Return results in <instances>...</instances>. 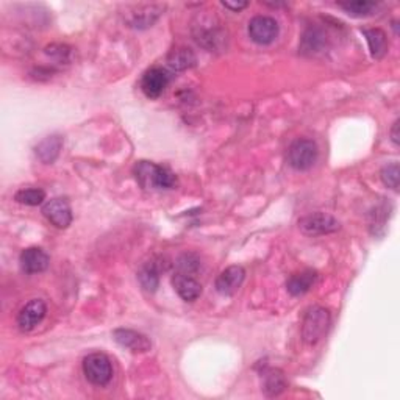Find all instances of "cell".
<instances>
[{"instance_id": "obj_14", "label": "cell", "mask_w": 400, "mask_h": 400, "mask_svg": "<svg viewBox=\"0 0 400 400\" xmlns=\"http://www.w3.org/2000/svg\"><path fill=\"white\" fill-rule=\"evenodd\" d=\"M318 279V272L313 269H305L302 272L291 275L290 280L286 281V290L291 296H303L305 292L313 288L314 281Z\"/></svg>"}, {"instance_id": "obj_27", "label": "cell", "mask_w": 400, "mask_h": 400, "mask_svg": "<svg viewBox=\"0 0 400 400\" xmlns=\"http://www.w3.org/2000/svg\"><path fill=\"white\" fill-rule=\"evenodd\" d=\"M222 5L225 8H228L232 11H241L242 8L247 7V2H225V0H224Z\"/></svg>"}, {"instance_id": "obj_28", "label": "cell", "mask_w": 400, "mask_h": 400, "mask_svg": "<svg viewBox=\"0 0 400 400\" xmlns=\"http://www.w3.org/2000/svg\"><path fill=\"white\" fill-rule=\"evenodd\" d=\"M399 119L392 123V128H391V139H392V143L399 145Z\"/></svg>"}, {"instance_id": "obj_26", "label": "cell", "mask_w": 400, "mask_h": 400, "mask_svg": "<svg viewBox=\"0 0 400 400\" xmlns=\"http://www.w3.org/2000/svg\"><path fill=\"white\" fill-rule=\"evenodd\" d=\"M374 216V221L370 222V228H373V233L377 235L379 233V228L385 227V222H386V208L385 207H380V208H375V213H373Z\"/></svg>"}, {"instance_id": "obj_23", "label": "cell", "mask_w": 400, "mask_h": 400, "mask_svg": "<svg viewBox=\"0 0 400 400\" xmlns=\"http://www.w3.org/2000/svg\"><path fill=\"white\" fill-rule=\"evenodd\" d=\"M16 202H19L22 205H28V207H36L39 204H43L46 200V193L39 188H27V189H21L16 193L14 196Z\"/></svg>"}, {"instance_id": "obj_1", "label": "cell", "mask_w": 400, "mask_h": 400, "mask_svg": "<svg viewBox=\"0 0 400 400\" xmlns=\"http://www.w3.org/2000/svg\"><path fill=\"white\" fill-rule=\"evenodd\" d=\"M134 177H137L141 188L160 191V189H172L177 187L176 174L169 171L167 167L155 165L152 161H139L133 169Z\"/></svg>"}, {"instance_id": "obj_5", "label": "cell", "mask_w": 400, "mask_h": 400, "mask_svg": "<svg viewBox=\"0 0 400 400\" xmlns=\"http://www.w3.org/2000/svg\"><path fill=\"white\" fill-rule=\"evenodd\" d=\"M298 227H301V230L305 235L318 236L338 232L340 230V222L327 213H313L302 217L298 221Z\"/></svg>"}, {"instance_id": "obj_7", "label": "cell", "mask_w": 400, "mask_h": 400, "mask_svg": "<svg viewBox=\"0 0 400 400\" xmlns=\"http://www.w3.org/2000/svg\"><path fill=\"white\" fill-rule=\"evenodd\" d=\"M169 82H171V74L163 67H152L143 75L141 80V89L150 99H156L165 93Z\"/></svg>"}, {"instance_id": "obj_8", "label": "cell", "mask_w": 400, "mask_h": 400, "mask_svg": "<svg viewBox=\"0 0 400 400\" xmlns=\"http://www.w3.org/2000/svg\"><path fill=\"white\" fill-rule=\"evenodd\" d=\"M47 313V307L41 298H33L21 309L18 316V325L22 331H30L41 322Z\"/></svg>"}, {"instance_id": "obj_9", "label": "cell", "mask_w": 400, "mask_h": 400, "mask_svg": "<svg viewBox=\"0 0 400 400\" xmlns=\"http://www.w3.org/2000/svg\"><path fill=\"white\" fill-rule=\"evenodd\" d=\"M43 213L58 228H67L72 224V210L66 199H54L47 202L43 208Z\"/></svg>"}, {"instance_id": "obj_20", "label": "cell", "mask_w": 400, "mask_h": 400, "mask_svg": "<svg viewBox=\"0 0 400 400\" xmlns=\"http://www.w3.org/2000/svg\"><path fill=\"white\" fill-rule=\"evenodd\" d=\"M363 33L366 39H368L370 55H373L374 58H381V56L386 54L388 49L386 33L383 32L381 28H366Z\"/></svg>"}, {"instance_id": "obj_21", "label": "cell", "mask_w": 400, "mask_h": 400, "mask_svg": "<svg viewBox=\"0 0 400 400\" xmlns=\"http://www.w3.org/2000/svg\"><path fill=\"white\" fill-rule=\"evenodd\" d=\"M327 43L324 32H320L319 28H308L305 32V35L302 38V44H301V50L303 54L313 55L316 52H320L324 49Z\"/></svg>"}, {"instance_id": "obj_13", "label": "cell", "mask_w": 400, "mask_h": 400, "mask_svg": "<svg viewBox=\"0 0 400 400\" xmlns=\"http://www.w3.org/2000/svg\"><path fill=\"white\" fill-rule=\"evenodd\" d=\"M174 288H176L177 294L187 302H194L202 294V285L196 279L187 274H177L172 280Z\"/></svg>"}, {"instance_id": "obj_19", "label": "cell", "mask_w": 400, "mask_h": 400, "mask_svg": "<svg viewBox=\"0 0 400 400\" xmlns=\"http://www.w3.org/2000/svg\"><path fill=\"white\" fill-rule=\"evenodd\" d=\"M196 55L191 49L188 47H178L174 49L167 56V64L172 67L174 71H185L189 69L196 64Z\"/></svg>"}, {"instance_id": "obj_6", "label": "cell", "mask_w": 400, "mask_h": 400, "mask_svg": "<svg viewBox=\"0 0 400 400\" xmlns=\"http://www.w3.org/2000/svg\"><path fill=\"white\" fill-rule=\"evenodd\" d=\"M249 35L253 43L266 46L279 36V24L277 21L269 18V16H255L249 22Z\"/></svg>"}, {"instance_id": "obj_11", "label": "cell", "mask_w": 400, "mask_h": 400, "mask_svg": "<svg viewBox=\"0 0 400 400\" xmlns=\"http://www.w3.org/2000/svg\"><path fill=\"white\" fill-rule=\"evenodd\" d=\"M113 338H115L117 344L132 352H148L152 347V342L148 336L130 329H117L113 331Z\"/></svg>"}, {"instance_id": "obj_18", "label": "cell", "mask_w": 400, "mask_h": 400, "mask_svg": "<svg viewBox=\"0 0 400 400\" xmlns=\"http://www.w3.org/2000/svg\"><path fill=\"white\" fill-rule=\"evenodd\" d=\"M138 280L148 292H155L160 285V268L155 261H149L141 266Z\"/></svg>"}, {"instance_id": "obj_3", "label": "cell", "mask_w": 400, "mask_h": 400, "mask_svg": "<svg viewBox=\"0 0 400 400\" xmlns=\"http://www.w3.org/2000/svg\"><path fill=\"white\" fill-rule=\"evenodd\" d=\"M83 373L86 379L97 386H105L111 380L113 368L105 353H91L84 358Z\"/></svg>"}, {"instance_id": "obj_22", "label": "cell", "mask_w": 400, "mask_h": 400, "mask_svg": "<svg viewBox=\"0 0 400 400\" xmlns=\"http://www.w3.org/2000/svg\"><path fill=\"white\" fill-rule=\"evenodd\" d=\"M340 7L347 14L355 16V18H363V16L373 14V11L377 8V3L368 2V0H355V2H342L340 3Z\"/></svg>"}, {"instance_id": "obj_4", "label": "cell", "mask_w": 400, "mask_h": 400, "mask_svg": "<svg viewBox=\"0 0 400 400\" xmlns=\"http://www.w3.org/2000/svg\"><path fill=\"white\" fill-rule=\"evenodd\" d=\"M318 160V145L311 139H297L288 150V163L296 171H307Z\"/></svg>"}, {"instance_id": "obj_17", "label": "cell", "mask_w": 400, "mask_h": 400, "mask_svg": "<svg viewBox=\"0 0 400 400\" xmlns=\"http://www.w3.org/2000/svg\"><path fill=\"white\" fill-rule=\"evenodd\" d=\"M286 390V379L281 370L269 369L263 374V391L268 397L279 396Z\"/></svg>"}, {"instance_id": "obj_10", "label": "cell", "mask_w": 400, "mask_h": 400, "mask_svg": "<svg viewBox=\"0 0 400 400\" xmlns=\"http://www.w3.org/2000/svg\"><path fill=\"white\" fill-rule=\"evenodd\" d=\"M246 277V270L241 266H228L219 274L216 280V290L222 296H232L241 288L242 281Z\"/></svg>"}, {"instance_id": "obj_25", "label": "cell", "mask_w": 400, "mask_h": 400, "mask_svg": "<svg viewBox=\"0 0 400 400\" xmlns=\"http://www.w3.org/2000/svg\"><path fill=\"white\" fill-rule=\"evenodd\" d=\"M199 266H200V263L196 258V255H193V253H185V255L180 257V260H178V268L180 270H182V274H187V275L194 274L199 270Z\"/></svg>"}, {"instance_id": "obj_16", "label": "cell", "mask_w": 400, "mask_h": 400, "mask_svg": "<svg viewBox=\"0 0 400 400\" xmlns=\"http://www.w3.org/2000/svg\"><path fill=\"white\" fill-rule=\"evenodd\" d=\"M61 148H63V138L58 137V134H52V137L43 139L41 143L36 145L35 152L39 160L46 163V165H50V163H54L56 160V156L60 155Z\"/></svg>"}, {"instance_id": "obj_24", "label": "cell", "mask_w": 400, "mask_h": 400, "mask_svg": "<svg viewBox=\"0 0 400 400\" xmlns=\"http://www.w3.org/2000/svg\"><path fill=\"white\" fill-rule=\"evenodd\" d=\"M400 176V169H399V163H391V165H386L381 169V182L385 183V187L391 188L394 191L399 189V177Z\"/></svg>"}, {"instance_id": "obj_15", "label": "cell", "mask_w": 400, "mask_h": 400, "mask_svg": "<svg viewBox=\"0 0 400 400\" xmlns=\"http://www.w3.org/2000/svg\"><path fill=\"white\" fill-rule=\"evenodd\" d=\"M161 11L163 7L160 5H145V7H139L132 13L127 22L133 28H148L154 25V22L160 18Z\"/></svg>"}, {"instance_id": "obj_2", "label": "cell", "mask_w": 400, "mask_h": 400, "mask_svg": "<svg viewBox=\"0 0 400 400\" xmlns=\"http://www.w3.org/2000/svg\"><path fill=\"white\" fill-rule=\"evenodd\" d=\"M330 325V313L322 307L309 308L302 324V336L307 344H316Z\"/></svg>"}, {"instance_id": "obj_12", "label": "cell", "mask_w": 400, "mask_h": 400, "mask_svg": "<svg viewBox=\"0 0 400 400\" xmlns=\"http://www.w3.org/2000/svg\"><path fill=\"white\" fill-rule=\"evenodd\" d=\"M49 255L39 247H28L21 253V268L27 274L44 272L49 266Z\"/></svg>"}]
</instances>
